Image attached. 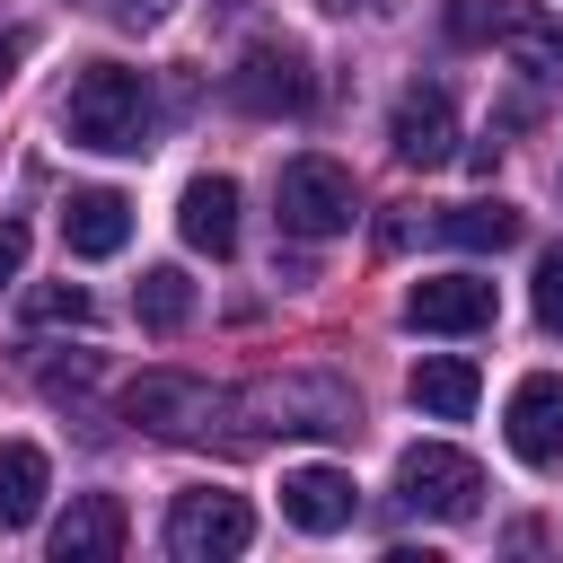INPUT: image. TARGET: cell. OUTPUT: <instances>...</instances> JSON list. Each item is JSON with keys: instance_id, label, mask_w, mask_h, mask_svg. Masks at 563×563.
<instances>
[{"instance_id": "12", "label": "cell", "mask_w": 563, "mask_h": 563, "mask_svg": "<svg viewBox=\"0 0 563 563\" xmlns=\"http://www.w3.org/2000/svg\"><path fill=\"white\" fill-rule=\"evenodd\" d=\"M53 563H114L123 554V501L114 493H70V510L53 519Z\"/></svg>"}, {"instance_id": "19", "label": "cell", "mask_w": 563, "mask_h": 563, "mask_svg": "<svg viewBox=\"0 0 563 563\" xmlns=\"http://www.w3.org/2000/svg\"><path fill=\"white\" fill-rule=\"evenodd\" d=\"M132 317H141L150 334H176V325L194 317V282H185V264H150L141 290H132Z\"/></svg>"}, {"instance_id": "4", "label": "cell", "mask_w": 563, "mask_h": 563, "mask_svg": "<svg viewBox=\"0 0 563 563\" xmlns=\"http://www.w3.org/2000/svg\"><path fill=\"white\" fill-rule=\"evenodd\" d=\"M273 202H282V229H290V238H343V229H352V211H361L352 167H343V158H317V150L282 167Z\"/></svg>"}, {"instance_id": "23", "label": "cell", "mask_w": 563, "mask_h": 563, "mask_svg": "<svg viewBox=\"0 0 563 563\" xmlns=\"http://www.w3.org/2000/svg\"><path fill=\"white\" fill-rule=\"evenodd\" d=\"M18 62H26V35H0V88L18 79Z\"/></svg>"}, {"instance_id": "15", "label": "cell", "mask_w": 563, "mask_h": 563, "mask_svg": "<svg viewBox=\"0 0 563 563\" xmlns=\"http://www.w3.org/2000/svg\"><path fill=\"white\" fill-rule=\"evenodd\" d=\"M413 405L431 413V422H466L475 413V396H484V378H475V361L466 352H431V361H413Z\"/></svg>"}, {"instance_id": "5", "label": "cell", "mask_w": 563, "mask_h": 563, "mask_svg": "<svg viewBox=\"0 0 563 563\" xmlns=\"http://www.w3.org/2000/svg\"><path fill=\"white\" fill-rule=\"evenodd\" d=\"M229 97L246 106V114H308V97H317V79H308V53L299 44H246L238 53V70H229Z\"/></svg>"}, {"instance_id": "17", "label": "cell", "mask_w": 563, "mask_h": 563, "mask_svg": "<svg viewBox=\"0 0 563 563\" xmlns=\"http://www.w3.org/2000/svg\"><path fill=\"white\" fill-rule=\"evenodd\" d=\"M493 44H501V53H519L537 79H554V70H563V26H554L545 9H519V0H510V9H493Z\"/></svg>"}, {"instance_id": "21", "label": "cell", "mask_w": 563, "mask_h": 563, "mask_svg": "<svg viewBox=\"0 0 563 563\" xmlns=\"http://www.w3.org/2000/svg\"><path fill=\"white\" fill-rule=\"evenodd\" d=\"M537 325H545V334H563V246L537 264Z\"/></svg>"}, {"instance_id": "13", "label": "cell", "mask_w": 563, "mask_h": 563, "mask_svg": "<svg viewBox=\"0 0 563 563\" xmlns=\"http://www.w3.org/2000/svg\"><path fill=\"white\" fill-rule=\"evenodd\" d=\"M123 238H132V202H123L114 185H88V194H70V211H62V246H70L79 264H106V255H123Z\"/></svg>"}, {"instance_id": "18", "label": "cell", "mask_w": 563, "mask_h": 563, "mask_svg": "<svg viewBox=\"0 0 563 563\" xmlns=\"http://www.w3.org/2000/svg\"><path fill=\"white\" fill-rule=\"evenodd\" d=\"M440 238L466 246V255H501V246H519V211H510V202H457V211L440 220Z\"/></svg>"}, {"instance_id": "11", "label": "cell", "mask_w": 563, "mask_h": 563, "mask_svg": "<svg viewBox=\"0 0 563 563\" xmlns=\"http://www.w3.org/2000/svg\"><path fill=\"white\" fill-rule=\"evenodd\" d=\"M352 510H361V484L343 466H290L282 475V519L299 537H334V528H352Z\"/></svg>"}, {"instance_id": "6", "label": "cell", "mask_w": 563, "mask_h": 563, "mask_svg": "<svg viewBox=\"0 0 563 563\" xmlns=\"http://www.w3.org/2000/svg\"><path fill=\"white\" fill-rule=\"evenodd\" d=\"M123 413H132L141 431H158V440H194V431L220 413V396H211V378H185V369H141V378L123 387Z\"/></svg>"}, {"instance_id": "16", "label": "cell", "mask_w": 563, "mask_h": 563, "mask_svg": "<svg viewBox=\"0 0 563 563\" xmlns=\"http://www.w3.org/2000/svg\"><path fill=\"white\" fill-rule=\"evenodd\" d=\"M53 493V457L35 440H0V528H35Z\"/></svg>"}, {"instance_id": "14", "label": "cell", "mask_w": 563, "mask_h": 563, "mask_svg": "<svg viewBox=\"0 0 563 563\" xmlns=\"http://www.w3.org/2000/svg\"><path fill=\"white\" fill-rule=\"evenodd\" d=\"M176 229H185L194 255H229L238 246V185L229 176H194L185 202H176Z\"/></svg>"}, {"instance_id": "2", "label": "cell", "mask_w": 563, "mask_h": 563, "mask_svg": "<svg viewBox=\"0 0 563 563\" xmlns=\"http://www.w3.org/2000/svg\"><path fill=\"white\" fill-rule=\"evenodd\" d=\"M396 501L422 510V519H475L484 510V466L449 440H413L396 457Z\"/></svg>"}, {"instance_id": "10", "label": "cell", "mask_w": 563, "mask_h": 563, "mask_svg": "<svg viewBox=\"0 0 563 563\" xmlns=\"http://www.w3.org/2000/svg\"><path fill=\"white\" fill-rule=\"evenodd\" d=\"M246 405H255V413H282V422H264V431H361V405H352V387H334V378H273V387H255Z\"/></svg>"}, {"instance_id": "22", "label": "cell", "mask_w": 563, "mask_h": 563, "mask_svg": "<svg viewBox=\"0 0 563 563\" xmlns=\"http://www.w3.org/2000/svg\"><path fill=\"white\" fill-rule=\"evenodd\" d=\"M26 273V220H0V290Z\"/></svg>"}, {"instance_id": "1", "label": "cell", "mask_w": 563, "mask_h": 563, "mask_svg": "<svg viewBox=\"0 0 563 563\" xmlns=\"http://www.w3.org/2000/svg\"><path fill=\"white\" fill-rule=\"evenodd\" d=\"M62 132H70L79 150L141 158L150 132H158V97H150L141 70H123V62H88V70L70 79V97H62Z\"/></svg>"}, {"instance_id": "20", "label": "cell", "mask_w": 563, "mask_h": 563, "mask_svg": "<svg viewBox=\"0 0 563 563\" xmlns=\"http://www.w3.org/2000/svg\"><path fill=\"white\" fill-rule=\"evenodd\" d=\"M26 325H88V290H79V282H44V290H26Z\"/></svg>"}, {"instance_id": "9", "label": "cell", "mask_w": 563, "mask_h": 563, "mask_svg": "<svg viewBox=\"0 0 563 563\" xmlns=\"http://www.w3.org/2000/svg\"><path fill=\"white\" fill-rule=\"evenodd\" d=\"M405 325L413 334H484L493 325V282L484 273H422L405 290Z\"/></svg>"}, {"instance_id": "7", "label": "cell", "mask_w": 563, "mask_h": 563, "mask_svg": "<svg viewBox=\"0 0 563 563\" xmlns=\"http://www.w3.org/2000/svg\"><path fill=\"white\" fill-rule=\"evenodd\" d=\"M501 440L519 466H563V369H528L501 405Z\"/></svg>"}, {"instance_id": "3", "label": "cell", "mask_w": 563, "mask_h": 563, "mask_svg": "<svg viewBox=\"0 0 563 563\" xmlns=\"http://www.w3.org/2000/svg\"><path fill=\"white\" fill-rule=\"evenodd\" d=\"M246 545H255L246 493H220V484L176 493V510H167V554H176V563H229V554H246Z\"/></svg>"}, {"instance_id": "8", "label": "cell", "mask_w": 563, "mask_h": 563, "mask_svg": "<svg viewBox=\"0 0 563 563\" xmlns=\"http://www.w3.org/2000/svg\"><path fill=\"white\" fill-rule=\"evenodd\" d=\"M387 141H396L405 167H449L457 158V106H449V88L440 79H413L396 97V114H387Z\"/></svg>"}]
</instances>
